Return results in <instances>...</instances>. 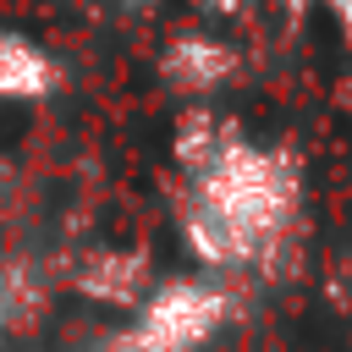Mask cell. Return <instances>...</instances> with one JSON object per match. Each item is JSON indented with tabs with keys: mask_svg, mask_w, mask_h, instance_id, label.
I'll return each mask as SVG.
<instances>
[{
	"mask_svg": "<svg viewBox=\"0 0 352 352\" xmlns=\"http://www.w3.org/2000/svg\"><path fill=\"white\" fill-rule=\"evenodd\" d=\"M154 72H160V82H165V88L182 99V110H187V104H209V99L242 72V55H236V44L220 38L214 28H176V33L165 38Z\"/></svg>",
	"mask_w": 352,
	"mask_h": 352,
	"instance_id": "obj_3",
	"label": "cell"
},
{
	"mask_svg": "<svg viewBox=\"0 0 352 352\" xmlns=\"http://www.w3.org/2000/svg\"><path fill=\"white\" fill-rule=\"evenodd\" d=\"M38 302H44V292L33 286V270H28V264H22V270H16V264H0V336H6L22 314H33Z\"/></svg>",
	"mask_w": 352,
	"mask_h": 352,
	"instance_id": "obj_6",
	"label": "cell"
},
{
	"mask_svg": "<svg viewBox=\"0 0 352 352\" xmlns=\"http://www.w3.org/2000/svg\"><path fill=\"white\" fill-rule=\"evenodd\" d=\"M231 319V292L214 275H165L132 314V341L143 352H204Z\"/></svg>",
	"mask_w": 352,
	"mask_h": 352,
	"instance_id": "obj_2",
	"label": "cell"
},
{
	"mask_svg": "<svg viewBox=\"0 0 352 352\" xmlns=\"http://www.w3.org/2000/svg\"><path fill=\"white\" fill-rule=\"evenodd\" d=\"M204 16H236V11H248V0H192Z\"/></svg>",
	"mask_w": 352,
	"mask_h": 352,
	"instance_id": "obj_9",
	"label": "cell"
},
{
	"mask_svg": "<svg viewBox=\"0 0 352 352\" xmlns=\"http://www.w3.org/2000/svg\"><path fill=\"white\" fill-rule=\"evenodd\" d=\"M324 11H330V22L341 28V38L352 44V0H324Z\"/></svg>",
	"mask_w": 352,
	"mask_h": 352,
	"instance_id": "obj_8",
	"label": "cell"
},
{
	"mask_svg": "<svg viewBox=\"0 0 352 352\" xmlns=\"http://www.w3.org/2000/svg\"><path fill=\"white\" fill-rule=\"evenodd\" d=\"M72 292L94 308H143V297L154 292V258L143 248H121V242H99L88 253H77L72 264Z\"/></svg>",
	"mask_w": 352,
	"mask_h": 352,
	"instance_id": "obj_4",
	"label": "cell"
},
{
	"mask_svg": "<svg viewBox=\"0 0 352 352\" xmlns=\"http://www.w3.org/2000/svg\"><path fill=\"white\" fill-rule=\"evenodd\" d=\"M94 352H143V346H138V341H132V330L121 324V330H110V336H99V341H94Z\"/></svg>",
	"mask_w": 352,
	"mask_h": 352,
	"instance_id": "obj_7",
	"label": "cell"
},
{
	"mask_svg": "<svg viewBox=\"0 0 352 352\" xmlns=\"http://www.w3.org/2000/svg\"><path fill=\"white\" fill-rule=\"evenodd\" d=\"M60 88V60L22 28L0 22V104H44Z\"/></svg>",
	"mask_w": 352,
	"mask_h": 352,
	"instance_id": "obj_5",
	"label": "cell"
},
{
	"mask_svg": "<svg viewBox=\"0 0 352 352\" xmlns=\"http://www.w3.org/2000/svg\"><path fill=\"white\" fill-rule=\"evenodd\" d=\"M280 6H286V11H292V16H302V11H308V6H314V0H280Z\"/></svg>",
	"mask_w": 352,
	"mask_h": 352,
	"instance_id": "obj_10",
	"label": "cell"
},
{
	"mask_svg": "<svg viewBox=\"0 0 352 352\" xmlns=\"http://www.w3.org/2000/svg\"><path fill=\"white\" fill-rule=\"evenodd\" d=\"M116 6H138V11H148V6H160V0H116Z\"/></svg>",
	"mask_w": 352,
	"mask_h": 352,
	"instance_id": "obj_11",
	"label": "cell"
},
{
	"mask_svg": "<svg viewBox=\"0 0 352 352\" xmlns=\"http://www.w3.org/2000/svg\"><path fill=\"white\" fill-rule=\"evenodd\" d=\"M176 231L204 275L275 270L308 214V176L292 143H258L236 116L187 104L170 132Z\"/></svg>",
	"mask_w": 352,
	"mask_h": 352,
	"instance_id": "obj_1",
	"label": "cell"
}]
</instances>
